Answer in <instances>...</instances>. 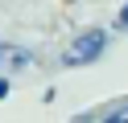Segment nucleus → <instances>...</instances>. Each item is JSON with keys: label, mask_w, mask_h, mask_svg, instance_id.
I'll use <instances>...</instances> for the list:
<instances>
[{"label": "nucleus", "mask_w": 128, "mask_h": 123, "mask_svg": "<svg viewBox=\"0 0 128 123\" xmlns=\"http://www.w3.org/2000/svg\"><path fill=\"white\" fill-rule=\"evenodd\" d=\"M103 49H108V33L103 29H87V33H78V37L66 45L62 66H91V62L103 57Z\"/></svg>", "instance_id": "1"}, {"label": "nucleus", "mask_w": 128, "mask_h": 123, "mask_svg": "<svg viewBox=\"0 0 128 123\" xmlns=\"http://www.w3.org/2000/svg\"><path fill=\"white\" fill-rule=\"evenodd\" d=\"M29 62H33V49H21V45H0V74L25 70Z\"/></svg>", "instance_id": "2"}, {"label": "nucleus", "mask_w": 128, "mask_h": 123, "mask_svg": "<svg viewBox=\"0 0 128 123\" xmlns=\"http://www.w3.org/2000/svg\"><path fill=\"white\" fill-rule=\"evenodd\" d=\"M95 119H103V123H128V107H116V111H103V115H95Z\"/></svg>", "instance_id": "3"}, {"label": "nucleus", "mask_w": 128, "mask_h": 123, "mask_svg": "<svg viewBox=\"0 0 128 123\" xmlns=\"http://www.w3.org/2000/svg\"><path fill=\"white\" fill-rule=\"evenodd\" d=\"M116 25H120V29H128V0H124V8H120V21H116Z\"/></svg>", "instance_id": "4"}, {"label": "nucleus", "mask_w": 128, "mask_h": 123, "mask_svg": "<svg viewBox=\"0 0 128 123\" xmlns=\"http://www.w3.org/2000/svg\"><path fill=\"white\" fill-rule=\"evenodd\" d=\"M0 98H8V78H0Z\"/></svg>", "instance_id": "5"}]
</instances>
